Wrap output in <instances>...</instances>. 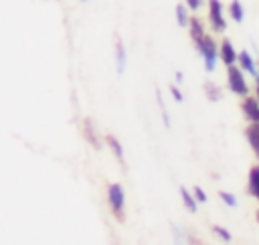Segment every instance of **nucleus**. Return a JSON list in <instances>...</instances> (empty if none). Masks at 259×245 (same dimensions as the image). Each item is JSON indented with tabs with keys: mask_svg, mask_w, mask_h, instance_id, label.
Here are the masks:
<instances>
[{
	"mask_svg": "<svg viewBox=\"0 0 259 245\" xmlns=\"http://www.w3.org/2000/svg\"><path fill=\"white\" fill-rule=\"evenodd\" d=\"M196 49L200 51V55H202V59H204V69H206V73L214 71V65H217V47H214L212 38H208V36L204 34L200 40H196Z\"/></svg>",
	"mask_w": 259,
	"mask_h": 245,
	"instance_id": "nucleus-1",
	"label": "nucleus"
},
{
	"mask_svg": "<svg viewBox=\"0 0 259 245\" xmlns=\"http://www.w3.org/2000/svg\"><path fill=\"white\" fill-rule=\"evenodd\" d=\"M229 89L237 95H247L249 93V87L243 79V71L235 65H229Z\"/></svg>",
	"mask_w": 259,
	"mask_h": 245,
	"instance_id": "nucleus-2",
	"label": "nucleus"
},
{
	"mask_svg": "<svg viewBox=\"0 0 259 245\" xmlns=\"http://www.w3.org/2000/svg\"><path fill=\"white\" fill-rule=\"evenodd\" d=\"M208 16H210V24L217 32L225 30V18H223V6L219 0H210L208 2Z\"/></svg>",
	"mask_w": 259,
	"mask_h": 245,
	"instance_id": "nucleus-3",
	"label": "nucleus"
},
{
	"mask_svg": "<svg viewBox=\"0 0 259 245\" xmlns=\"http://www.w3.org/2000/svg\"><path fill=\"white\" fill-rule=\"evenodd\" d=\"M123 200H125L123 188H121L119 184H111V186H109V205H111V209H113L117 215H121V211H123Z\"/></svg>",
	"mask_w": 259,
	"mask_h": 245,
	"instance_id": "nucleus-4",
	"label": "nucleus"
},
{
	"mask_svg": "<svg viewBox=\"0 0 259 245\" xmlns=\"http://www.w3.org/2000/svg\"><path fill=\"white\" fill-rule=\"evenodd\" d=\"M241 107H243V113L247 115L249 121H259V99L247 97Z\"/></svg>",
	"mask_w": 259,
	"mask_h": 245,
	"instance_id": "nucleus-5",
	"label": "nucleus"
},
{
	"mask_svg": "<svg viewBox=\"0 0 259 245\" xmlns=\"http://www.w3.org/2000/svg\"><path fill=\"white\" fill-rule=\"evenodd\" d=\"M247 140H249L253 152L259 156V121H251V126L247 128Z\"/></svg>",
	"mask_w": 259,
	"mask_h": 245,
	"instance_id": "nucleus-6",
	"label": "nucleus"
},
{
	"mask_svg": "<svg viewBox=\"0 0 259 245\" xmlns=\"http://www.w3.org/2000/svg\"><path fill=\"white\" fill-rule=\"evenodd\" d=\"M221 59L225 61V65H233L239 59V55L235 53V49L229 40H223V45H221Z\"/></svg>",
	"mask_w": 259,
	"mask_h": 245,
	"instance_id": "nucleus-7",
	"label": "nucleus"
},
{
	"mask_svg": "<svg viewBox=\"0 0 259 245\" xmlns=\"http://www.w3.org/2000/svg\"><path fill=\"white\" fill-rule=\"evenodd\" d=\"M239 63H241V69H243V71H249L251 75H257V69H255V65H253V59H251V55H249L247 51L239 53Z\"/></svg>",
	"mask_w": 259,
	"mask_h": 245,
	"instance_id": "nucleus-8",
	"label": "nucleus"
},
{
	"mask_svg": "<svg viewBox=\"0 0 259 245\" xmlns=\"http://www.w3.org/2000/svg\"><path fill=\"white\" fill-rule=\"evenodd\" d=\"M190 34H192L194 43H196V40H200V38L204 36V28H202L200 20H196V18H192V20H190Z\"/></svg>",
	"mask_w": 259,
	"mask_h": 245,
	"instance_id": "nucleus-9",
	"label": "nucleus"
},
{
	"mask_svg": "<svg viewBox=\"0 0 259 245\" xmlns=\"http://www.w3.org/2000/svg\"><path fill=\"white\" fill-rule=\"evenodd\" d=\"M229 12H231V18H233L235 22H243V8H241V2H239V0H233V2H231Z\"/></svg>",
	"mask_w": 259,
	"mask_h": 245,
	"instance_id": "nucleus-10",
	"label": "nucleus"
},
{
	"mask_svg": "<svg viewBox=\"0 0 259 245\" xmlns=\"http://www.w3.org/2000/svg\"><path fill=\"white\" fill-rule=\"evenodd\" d=\"M180 196H182V200H184V205H186V209L190 211V213H196V200L190 196V192L186 190V188H182L180 186Z\"/></svg>",
	"mask_w": 259,
	"mask_h": 245,
	"instance_id": "nucleus-11",
	"label": "nucleus"
},
{
	"mask_svg": "<svg viewBox=\"0 0 259 245\" xmlns=\"http://www.w3.org/2000/svg\"><path fill=\"white\" fill-rule=\"evenodd\" d=\"M115 51H117V71L123 73V69H125V51H123V45L117 43L115 45Z\"/></svg>",
	"mask_w": 259,
	"mask_h": 245,
	"instance_id": "nucleus-12",
	"label": "nucleus"
},
{
	"mask_svg": "<svg viewBox=\"0 0 259 245\" xmlns=\"http://www.w3.org/2000/svg\"><path fill=\"white\" fill-rule=\"evenodd\" d=\"M176 20H178L180 26H186V24L190 22V20H188V14H186V8L180 6V4L176 6Z\"/></svg>",
	"mask_w": 259,
	"mask_h": 245,
	"instance_id": "nucleus-13",
	"label": "nucleus"
},
{
	"mask_svg": "<svg viewBox=\"0 0 259 245\" xmlns=\"http://www.w3.org/2000/svg\"><path fill=\"white\" fill-rule=\"evenodd\" d=\"M107 144L111 146V150L115 152V156H117V160L121 162L123 160V148H121V144L115 140V138H107Z\"/></svg>",
	"mask_w": 259,
	"mask_h": 245,
	"instance_id": "nucleus-14",
	"label": "nucleus"
},
{
	"mask_svg": "<svg viewBox=\"0 0 259 245\" xmlns=\"http://www.w3.org/2000/svg\"><path fill=\"white\" fill-rule=\"evenodd\" d=\"M253 188H259V168L257 166L251 168V172H249V190H253Z\"/></svg>",
	"mask_w": 259,
	"mask_h": 245,
	"instance_id": "nucleus-15",
	"label": "nucleus"
},
{
	"mask_svg": "<svg viewBox=\"0 0 259 245\" xmlns=\"http://www.w3.org/2000/svg\"><path fill=\"white\" fill-rule=\"evenodd\" d=\"M221 198H223L229 207H237V198H235L231 192H225V190H223V192H221Z\"/></svg>",
	"mask_w": 259,
	"mask_h": 245,
	"instance_id": "nucleus-16",
	"label": "nucleus"
},
{
	"mask_svg": "<svg viewBox=\"0 0 259 245\" xmlns=\"http://www.w3.org/2000/svg\"><path fill=\"white\" fill-rule=\"evenodd\" d=\"M212 231H214L223 241H231V233H229L227 229H223V227H212Z\"/></svg>",
	"mask_w": 259,
	"mask_h": 245,
	"instance_id": "nucleus-17",
	"label": "nucleus"
},
{
	"mask_svg": "<svg viewBox=\"0 0 259 245\" xmlns=\"http://www.w3.org/2000/svg\"><path fill=\"white\" fill-rule=\"evenodd\" d=\"M194 196H196L198 202H206V194H204V190L200 186H194Z\"/></svg>",
	"mask_w": 259,
	"mask_h": 245,
	"instance_id": "nucleus-18",
	"label": "nucleus"
},
{
	"mask_svg": "<svg viewBox=\"0 0 259 245\" xmlns=\"http://www.w3.org/2000/svg\"><path fill=\"white\" fill-rule=\"evenodd\" d=\"M204 89H206V93H208V97H212V99H219V93H217V87L214 85H204Z\"/></svg>",
	"mask_w": 259,
	"mask_h": 245,
	"instance_id": "nucleus-19",
	"label": "nucleus"
},
{
	"mask_svg": "<svg viewBox=\"0 0 259 245\" xmlns=\"http://www.w3.org/2000/svg\"><path fill=\"white\" fill-rule=\"evenodd\" d=\"M200 4H202V0H186V6H188L190 10H198Z\"/></svg>",
	"mask_w": 259,
	"mask_h": 245,
	"instance_id": "nucleus-20",
	"label": "nucleus"
},
{
	"mask_svg": "<svg viewBox=\"0 0 259 245\" xmlns=\"http://www.w3.org/2000/svg\"><path fill=\"white\" fill-rule=\"evenodd\" d=\"M170 91H172V97H174V99H176V101H182V99H184V97H182V93H180V89H178V87H174V85H172V87H170Z\"/></svg>",
	"mask_w": 259,
	"mask_h": 245,
	"instance_id": "nucleus-21",
	"label": "nucleus"
},
{
	"mask_svg": "<svg viewBox=\"0 0 259 245\" xmlns=\"http://www.w3.org/2000/svg\"><path fill=\"white\" fill-rule=\"evenodd\" d=\"M249 192H251V194H253V196L259 200V188H253V190H249Z\"/></svg>",
	"mask_w": 259,
	"mask_h": 245,
	"instance_id": "nucleus-22",
	"label": "nucleus"
},
{
	"mask_svg": "<svg viewBox=\"0 0 259 245\" xmlns=\"http://www.w3.org/2000/svg\"><path fill=\"white\" fill-rule=\"evenodd\" d=\"M255 83H257V97H259V75H255Z\"/></svg>",
	"mask_w": 259,
	"mask_h": 245,
	"instance_id": "nucleus-23",
	"label": "nucleus"
},
{
	"mask_svg": "<svg viewBox=\"0 0 259 245\" xmlns=\"http://www.w3.org/2000/svg\"><path fill=\"white\" fill-rule=\"evenodd\" d=\"M257 221H259V213H257Z\"/></svg>",
	"mask_w": 259,
	"mask_h": 245,
	"instance_id": "nucleus-24",
	"label": "nucleus"
},
{
	"mask_svg": "<svg viewBox=\"0 0 259 245\" xmlns=\"http://www.w3.org/2000/svg\"><path fill=\"white\" fill-rule=\"evenodd\" d=\"M83 2H85V0H83Z\"/></svg>",
	"mask_w": 259,
	"mask_h": 245,
	"instance_id": "nucleus-25",
	"label": "nucleus"
}]
</instances>
